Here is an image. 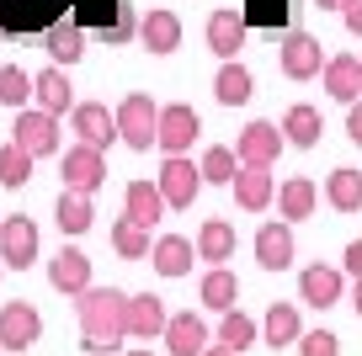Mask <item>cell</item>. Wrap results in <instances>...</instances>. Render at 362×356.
<instances>
[{
    "instance_id": "obj_1",
    "label": "cell",
    "mask_w": 362,
    "mask_h": 356,
    "mask_svg": "<svg viewBox=\"0 0 362 356\" xmlns=\"http://www.w3.org/2000/svg\"><path fill=\"white\" fill-rule=\"evenodd\" d=\"M75 314H80V330H86V351L90 356H107V351H117V345L128 340V292L96 287V282H90V287L80 292Z\"/></svg>"
},
{
    "instance_id": "obj_2",
    "label": "cell",
    "mask_w": 362,
    "mask_h": 356,
    "mask_svg": "<svg viewBox=\"0 0 362 356\" xmlns=\"http://www.w3.org/2000/svg\"><path fill=\"white\" fill-rule=\"evenodd\" d=\"M117 138H123L128 149H155V123H160V107L155 96H144V90H128L123 101H117Z\"/></svg>"
},
{
    "instance_id": "obj_3",
    "label": "cell",
    "mask_w": 362,
    "mask_h": 356,
    "mask_svg": "<svg viewBox=\"0 0 362 356\" xmlns=\"http://www.w3.org/2000/svg\"><path fill=\"white\" fill-rule=\"evenodd\" d=\"M11 144H22L33 160L59 155V117L43 107H16V128H11Z\"/></svg>"
},
{
    "instance_id": "obj_4",
    "label": "cell",
    "mask_w": 362,
    "mask_h": 356,
    "mask_svg": "<svg viewBox=\"0 0 362 356\" xmlns=\"http://www.w3.org/2000/svg\"><path fill=\"white\" fill-rule=\"evenodd\" d=\"M197 134H203V117H197V107H187V101H170V107H160L155 144L165 149V155H187V149L197 144Z\"/></svg>"
},
{
    "instance_id": "obj_5",
    "label": "cell",
    "mask_w": 362,
    "mask_h": 356,
    "mask_svg": "<svg viewBox=\"0 0 362 356\" xmlns=\"http://www.w3.org/2000/svg\"><path fill=\"white\" fill-rule=\"evenodd\" d=\"M155 186H160V197H165V208H192V202H197V186H203V170H197L187 155H165Z\"/></svg>"
},
{
    "instance_id": "obj_6",
    "label": "cell",
    "mask_w": 362,
    "mask_h": 356,
    "mask_svg": "<svg viewBox=\"0 0 362 356\" xmlns=\"http://www.w3.org/2000/svg\"><path fill=\"white\" fill-rule=\"evenodd\" d=\"M0 261L11 271H27L37 261V223L27 213H11V218H0Z\"/></svg>"
},
{
    "instance_id": "obj_7",
    "label": "cell",
    "mask_w": 362,
    "mask_h": 356,
    "mask_svg": "<svg viewBox=\"0 0 362 356\" xmlns=\"http://www.w3.org/2000/svg\"><path fill=\"white\" fill-rule=\"evenodd\" d=\"M277 64H283L288 80H315L325 69V48H320L315 32H288L283 48H277Z\"/></svg>"
},
{
    "instance_id": "obj_8",
    "label": "cell",
    "mask_w": 362,
    "mask_h": 356,
    "mask_svg": "<svg viewBox=\"0 0 362 356\" xmlns=\"http://www.w3.org/2000/svg\"><path fill=\"white\" fill-rule=\"evenodd\" d=\"M59 176H64V186L69 191H96L107 181V160H102V149L96 144H69V155H64V165H59Z\"/></svg>"
},
{
    "instance_id": "obj_9",
    "label": "cell",
    "mask_w": 362,
    "mask_h": 356,
    "mask_svg": "<svg viewBox=\"0 0 362 356\" xmlns=\"http://www.w3.org/2000/svg\"><path fill=\"white\" fill-rule=\"evenodd\" d=\"M37 335H43V319L27 298L0 309V351H27V345H37Z\"/></svg>"
},
{
    "instance_id": "obj_10",
    "label": "cell",
    "mask_w": 362,
    "mask_h": 356,
    "mask_svg": "<svg viewBox=\"0 0 362 356\" xmlns=\"http://www.w3.org/2000/svg\"><path fill=\"white\" fill-rule=\"evenodd\" d=\"M160 340H165V356H197L208 340H214V335H208L203 314H197V309H187V314H170V319H165Z\"/></svg>"
},
{
    "instance_id": "obj_11",
    "label": "cell",
    "mask_w": 362,
    "mask_h": 356,
    "mask_svg": "<svg viewBox=\"0 0 362 356\" xmlns=\"http://www.w3.org/2000/svg\"><path fill=\"white\" fill-rule=\"evenodd\" d=\"M69 128H75L80 144L107 149L112 134H117V117H112V107H102V101H75V107H69Z\"/></svg>"
},
{
    "instance_id": "obj_12",
    "label": "cell",
    "mask_w": 362,
    "mask_h": 356,
    "mask_svg": "<svg viewBox=\"0 0 362 356\" xmlns=\"http://www.w3.org/2000/svg\"><path fill=\"white\" fill-rule=\"evenodd\" d=\"M277 155H283V128L277 123H245L240 128V144H235L240 165H272Z\"/></svg>"
},
{
    "instance_id": "obj_13",
    "label": "cell",
    "mask_w": 362,
    "mask_h": 356,
    "mask_svg": "<svg viewBox=\"0 0 362 356\" xmlns=\"http://www.w3.org/2000/svg\"><path fill=\"white\" fill-rule=\"evenodd\" d=\"M229 186H235V202H240L245 213H267V208H272V197H277L272 165H240Z\"/></svg>"
},
{
    "instance_id": "obj_14",
    "label": "cell",
    "mask_w": 362,
    "mask_h": 356,
    "mask_svg": "<svg viewBox=\"0 0 362 356\" xmlns=\"http://www.w3.org/2000/svg\"><path fill=\"white\" fill-rule=\"evenodd\" d=\"M293 229H288V218L277 223H261V234H256V261H261V271H288L293 266Z\"/></svg>"
},
{
    "instance_id": "obj_15",
    "label": "cell",
    "mask_w": 362,
    "mask_h": 356,
    "mask_svg": "<svg viewBox=\"0 0 362 356\" xmlns=\"http://www.w3.org/2000/svg\"><path fill=\"white\" fill-rule=\"evenodd\" d=\"M48 282H54L59 292H69V298H80V292L90 287V256L75 245H64L54 261H48Z\"/></svg>"
},
{
    "instance_id": "obj_16",
    "label": "cell",
    "mask_w": 362,
    "mask_h": 356,
    "mask_svg": "<svg viewBox=\"0 0 362 356\" xmlns=\"http://www.w3.org/2000/svg\"><path fill=\"white\" fill-rule=\"evenodd\" d=\"M341 292H346V271L341 266H309L298 277V298L309 309H330V303H341Z\"/></svg>"
},
{
    "instance_id": "obj_17",
    "label": "cell",
    "mask_w": 362,
    "mask_h": 356,
    "mask_svg": "<svg viewBox=\"0 0 362 356\" xmlns=\"http://www.w3.org/2000/svg\"><path fill=\"white\" fill-rule=\"evenodd\" d=\"M144 261L160 271V277H187V271H192V261H197V245L187 239V234H165V239H155V245H149Z\"/></svg>"
},
{
    "instance_id": "obj_18",
    "label": "cell",
    "mask_w": 362,
    "mask_h": 356,
    "mask_svg": "<svg viewBox=\"0 0 362 356\" xmlns=\"http://www.w3.org/2000/svg\"><path fill=\"white\" fill-rule=\"evenodd\" d=\"M134 37L149 48V54H176V48H181V16L155 6V11L139 16V32H134Z\"/></svg>"
},
{
    "instance_id": "obj_19",
    "label": "cell",
    "mask_w": 362,
    "mask_h": 356,
    "mask_svg": "<svg viewBox=\"0 0 362 356\" xmlns=\"http://www.w3.org/2000/svg\"><path fill=\"white\" fill-rule=\"evenodd\" d=\"M33 96H37V107H43V112L64 117V112L75 107V85H69L64 64H48V69H37V75H33Z\"/></svg>"
},
{
    "instance_id": "obj_20",
    "label": "cell",
    "mask_w": 362,
    "mask_h": 356,
    "mask_svg": "<svg viewBox=\"0 0 362 356\" xmlns=\"http://www.w3.org/2000/svg\"><path fill=\"white\" fill-rule=\"evenodd\" d=\"M320 75H325V90L336 101H357L362 96V64H357V54H336V59H325V69H320Z\"/></svg>"
},
{
    "instance_id": "obj_21",
    "label": "cell",
    "mask_w": 362,
    "mask_h": 356,
    "mask_svg": "<svg viewBox=\"0 0 362 356\" xmlns=\"http://www.w3.org/2000/svg\"><path fill=\"white\" fill-rule=\"evenodd\" d=\"M165 298H155V292H134L128 298V335H139V340H155L160 330H165Z\"/></svg>"
},
{
    "instance_id": "obj_22",
    "label": "cell",
    "mask_w": 362,
    "mask_h": 356,
    "mask_svg": "<svg viewBox=\"0 0 362 356\" xmlns=\"http://www.w3.org/2000/svg\"><path fill=\"white\" fill-rule=\"evenodd\" d=\"M245 32H250V27H245L240 11H214V16H208V48H214L218 59H235L240 48H245Z\"/></svg>"
},
{
    "instance_id": "obj_23",
    "label": "cell",
    "mask_w": 362,
    "mask_h": 356,
    "mask_svg": "<svg viewBox=\"0 0 362 356\" xmlns=\"http://www.w3.org/2000/svg\"><path fill=\"white\" fill-rule=\"evenodd\" d=\"M320 134H325V117H320V107H309V101H298V107H288L283 117V138L293 149H315Z\"/></svg>"
},
{
    "instance_id": "obj_24",
    "label": "cell",
    "mask_w": 362,
    "mask_h": 356,
    "mask_svg": "<svg viewBox=\"0 0 362 356\" xmlns=\"http://www.w3.org/2000/svg\"><path fill=\"white\" fill-rule=\"evenodd\" d=\"M123 218L144 223V229H155V218H165V197H160L155 181H128V197H123Z\"/></svg>"
},
{
    "instance_id": "obj_25",
    "label": "cell",
    "mask_w": 362,
    "mask_h": 356,
    "mask_svg": "<svg viewBox=\"0 0 362 356\" xmlns=\"http://www.w3.org/2000/svg\"><path fill=\"white\" fill-rule=\"evenodd\" d=\"M298 335H304V324H298V303H272L267 319H261V340L283 351V345H293Z\"/></svg>"
},
{
    "instance_id": "obj_26",
    "label": "cell",
    "mask_w": 362,
    "mask_h": 356,
    "mask_svg": "<svg viewBox=\"0 0 362 356\" xmlns=\"http://www.w3.org/2000/svg\"><path fill=\"white\" fill-rule=\"evenodd\" d=\"M277 208H283V218L288 223H298V218H309V213H315V202H320V186L309 176H293V181H283V191H277Z\"/></svg>"
},
{
    "instance_id": "obj_27",
    "label": "cell",
    "mask_w": 362,
    "mask_h": 356,
    "mask_svg": "<svg viewBox=\"0 0 362 356\" xmlns=\"http://www.w3.org/2000/svg\"><path fill=\"white\" fill-rule=\"evenodd\" d=\"M325 202L336 213H357L362 208V170H346V165L330 170L325 176Z\"/></svg>"
},
{
    "instance_id": "obj_28",
    "label": "cell",
    "mask_w": 362,
    "mask_h": 356,
    "mask_svg": "<svg viewBox=\"0 0 362 356\" xmlns=\"http://www.w3.org/2000/svg\"><path fill=\"white\" fill-rule=\"evenodd\" d=\"M235 256V229H229V218H208L203 229H197V261H229Z\"/></svg>"
},
{
    "instance_id": "obj_29",
    "label": "cell",
    "mask_w": 362,
    "mask_h": 356,
    "mask_svg": "<svg viewBox=\"0 0 362 356\" xmlns=\"http://www.w3.org/2000/svg\"><path fill=\"white\" fill-rule=\"evenodd\" d=\"M197 298H203V309H214V314L235 309V303H240V282H235V271L214 266V271L203 277V287H197Z\"/></svg>"
},
{
    "instance_id": "obj_30",
    "label": "cell",
    "mask_w": 362,
    "mask_h": 356,
    "mask_svg": "<svg viewBox=\"0 0 362 356\" xmlns=\"http://www.w3.org/2000/svg\"><path fill=\"white\" fill-rule=\"evenodd\" d=\"M256 335H261V324L250 319L245 309H224L218 314V345H229V351H245V345H256Z\"/></svg>"
},
{
    "instance_id": "obj_31",
    "label": "cell",
    "mask_w": 362,
    "mask_h": 356,
    "mask_svg": "<svg viewBox=\"0 0 362 356\" xmlns=\"http://www.w3.org/2000/svg\"><path fill=\"white\" fill-rule=\"evenodd\" d=\"M54 218H59V229H64V234H86L90 223H96V208H90V191H69V186H64V197H59Z\"/></svg>"
},
{
    "instance_id": "obj_32",
    "label": "cell",
    "mask_w": 362,
    "mask_h": 356,
    "mask_svg": "<svg viewBox=\"0 0 362 356\" xmlns=\"http://www.w3.org/2000/svg\"><path fill=\"white\" fill-rule=\"evenodd\" d=\"M43 48H48L54 64H75V59L86 54V32H80L75 22H54V27H48V37H43Z\"/></svg>"
},
{
    "instance_id": "obj_33",
    "label": "cell",
    "mask_w": 362,
    "mask_h": 356,
    "mask_svg": "<svg viewBox=\"0 0 362 356\" xmlns=\"http://www.w3.org/2000/svg\"><path fill=\"white\" fill-rule=\"evenodd\" d=\"M214 96L224 101V107H245L250 101V69L235 64V59H224V69L214 75Z\"/></svg>"
},
{
    "instance_id": "obj_34",
    "label": "cell",
    "mask_w": 362,
    "mask_h": 356,
    "mask_svg": "<svg viewBox=\"0 0 362 356\" xmlns=\"http://www.w3.org/2000/svg\"><path fill=\"white\" fill-rule=\"evenodd\" d=\"M149 245H155V239H149L144 223H134V218H117V223H112V250H117L123 261H144Z\"/></svg>"
},
{
    "instance_id": "obj_35",
    "label": "cell",
    "mask_w": 362,
    "mask_h": 356,
    "mask_svg": "<svg viewBox=\"0 0 362 356\" xmlns=\"http://www.w3.org/2000/svg\"><path fill=\"white\" fill-rule=\"evenodd\" d=\"M203 181L208 186H229V181H235V170H240V160H235V149L229 144H214V149H203Z\"/></svg>"
},
{
    "instance_id": "obj_36",
    "label": "cell",
    "mask_w": 362,
    "mask_h": 356,
    "mask_svg": "<svg viewBox=\"0 0 362 356\" xmlns=\"http://www.w3.org/2000/svg\"><path fill=\"white\" fill-rule=\"evenodd\" d=\"M27 181H33V155H27L22 144H6L0 149V186H27Z\"/></svg>"
},
{
    "instance_id": "obj_37",
    "label": "cell",
    "mask_w": 362,
    "mask_h": 356,
    "mask_svg": "<svg viewBox=\"0 0 362 356\" xmlns=\"http://www.w3.org/2000/svg\"><path fill=\"white\" fill-rule=\"evenodd\" d=\"M27 96H33V75L22 64H6L0 69V101L6 107H27Z\"/></svg>"
},
{
    "instance_id": "obj_38",
    "label": "cell",
    "mask_w": 362,
    "mask_h": 356,
    "mask_svg": "<svg viewBox=\"0 0 362 356\" xmlns=\"http://www.w3.org/2000/svg\"><path fill=\"white\" fill-rule=\"evenodd\" d=\"M298 356H341V340L330 330H309L298 335Z\"/></svg>"
},
{
    "instance_id": "obj_39",
    "label": "cell",
    "mask_w": 362,
    "mask_h": 356,
    "mask_svg": "<svg viewBox=\"0 0 362 356\" xmlns=\"http://www.w3.org/2000/svg\"><path fill=\"white\" fill-rule=\"evenodd\" d=\"M134 32H139V16L123 11V16H117V27H107V43H128Z\"/></svg>"
},
{
    "instance_id": "obj_40",
    "label": "cell",
    "mask_w": 362,
    "mask_h": 356,
    "mask_svg": "<svg viewBox=\"0 0 362 356\" xmlns=\"http://www.w3.org/2000/svg\"><path fill=\"white\" fill-rule=\"evenodd\" d=\"M341 271H346V277H362V239H351V245H346V256H341Z\"/></svg>"
},
{
    "instance_id": "obj_41",
    "label": "cell",
    "mask_w": 362,
    "mask_h": 356,
    "mask_svg": "<svg viewBox=\"0 0 362 356\" xmlns=\"http://www.w3.org/2000/svg\"><path fill=\"white\" fill-rule=\"evenodd\" d=\"M346 138H351V144H362V96L346 107Z\"/></svg>"
},
{
    "instance_id": "obj_42",
    "label": "cell",
    "mask_w": 362,
    "mask_h": 356,
    "mask_svg": "<svg viewBox=\"0 0 362 356\" xmlns=\"http://www.w3.org/2000/svg\"><path fill=\"white\" fill-rule=\"evenodd\" d=\"M341 16H346V32L362 37V0H346V6H341Z\"/></svg>"
},
{
    "instance_id": "obj_43",
    "label": "cell",
    "mask_w": 362,
    "mask_h": 356,
    "mask_svg": "<svg viewBox=\"0 0 362 356\" xmlns=\"http://www.w3.org/2000/svg\"><path fill=\"white\" fill-rule=\"evenodd\" d=\"M197 356H235V351H229V345H203Z\"/></svg>"
},
{
    "instance_id": "obj_44",
    "label": "cell",
    "mask_w": 362,
    "mask_h": 356,
    "mask_svg": "<svg viewBox=\"0 0 362 356\" xmlns=\"http://www.w3.org/2000/svg\"><path fill=\"white\" fill-rule=\"evenodd\" d=\"M351 309L362 314V277H357V287H351Z\"/></svg>"
},
{
    "instance_id": "obj_45",
    "label": "cell",
    "mask_w": 362,
    "mask_h": 356,
    "mask_svg": "<svg viewBox=\"0 0 362 356\" xmlns=\"http://www.w3.org/2000/svg\"><path fill=\"white\" fill-rule=\"evenodd\" d=\"M320 11H341V6H346V0H315Z\"/></svg>"
},
{
    "instance_id": "obj_46",
    "label": "cell",
    "mask_w": 362,
    "mask_h": 356,
    "mask_svg": "<svg viewBox=\"0 0 362 356\" xmlns=\"http://www.w3.org/2000/svg\"><path fill=\"white\" fill-rule=\"evenodd\" d=\"M128 356H155V351H128Z\"/></svg>"
},
{
    "instance_id": "obj_47",
    "label": "cell",
    "mask_w": 362,
    "mask_h": 356,
    "mask_svg": "<svg viewBox=\"0 0 362 356\" xmlns=\"http://www.w3.org/2000/svg\"><path fill=\"white\" fill-rule=\"evenodd\" d=\"M0 271H6V261H0Z\"/></svg>"
},
{
    "instance_id": "obj_48",
    "label": "cell",
    "mask_w": 362,
    "mask_h": 356,
    "mask_svg": "<svg viewBox=\"0 0 362 356\" xmlns=\"http://www.w3.org/2000/svg\"><path fill=\"white\" fill-rule=\"evenodd\" d=\"M357 64H362V59H357Z\"/></svg>"
}]
</instances>
